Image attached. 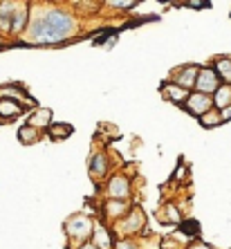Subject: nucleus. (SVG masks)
Here are the masks:
<instances>
[{"label": "nucleus", "instance_id": "nucleus-1", "mask_svg": "<svg viewBox=\"0 0 231 249\" xmlns=\"http://www.w3.org/2000/svg\"><path fill=\"white\" fill-rule=\"evenodd\" d=\"M74 29L72 18L63 12H45L34 25H32V43H58L68 38Z\"/></svg>", "mask_w": 231, "mask_h": 249}, {"label": "nucleus", "instance_id": "nucleus-2", "mask_svg": "<svg viewBox=\"0 0 231 249\" xmlns=\"http://www.w3.org/2000/svg\"><path fill=\"white\" fill-rule=\"evenodd\" d=\"M197 86H200V90H204V92H213V90H218V79H215V74L211 70H204Z\"/></svg>", "mask_w": 231, "mask_h": 249}, {"label": "nucleus", "instance_id": "nucleus-3", "mask_svg": "<svg viewBox=\"0 0 231 249\" xmlns=\"http://www.w3.org/2000/svg\"><path fill=\"white\" fill-rule=\"evenodd\" d=\"M70 233H74V236H86L88 231H90V222L86 220V218H74V220L68 225Z\"/></svg>", "mask_w": 231, "mask_h": 249}, {"label": "nucleus", "instance_id": "nucleus-4", "mask_svg": "<svg viewBox=\"0 0 231 249\" xmlns=\"http://www.w3.org/2000/svg\"><path fill=\"white\" fill-rule=\"evenodd\" d=\"M23 108L18 104H14L12 99H2L0 101V117H14V115H20Z\"/></svg>", "mask_w": 231, "mask_h": 249}, {"label": "nucleus", "instance_id": "nucleus-5", "mask_svg": "<svg viewBox=\"0 0 231 249\" xmlns=\"http://www.w3.org/2000/svg\"><path fill=\"white\" fill-rule=\"evenodd\" d=\"M189 108L193 112H202L209 108V99L204 97V94H195V97H191L189 99Z\"/></svg>", "mask_w": 231, "mask_h": 249}, {"label": "nucleus", "instance_id": "nucleus-6", "mask_svg": "<svg viewBox=\"0 0 231 249\" xmlns=\"http://www.w3.org/2000/svg\"><path fill=\"white\" fill-rule=\"evenodd\" d=\"M12 5H2L0 7V29H12V14L9 12Z\"/></svg>", "mask_w": 231, "mask_h": 249}, {"label": "nucleus", "instance_id": "nucleus-7", "mask_svg": "<svg viewBox=\"0 0 231 249\" xmlns=\"http://www.w3.org/2000/svg\"><path fill=\"white\" fill-rule=\"evenodd\" d=\"M25 20H27V12L25 9H18L12 14V29L14 32H20L25 27Z\"/></svg>", "mask_w": 231, "mask_h": 249}, {"label": "nucleus", "instance_id": "nucleus-8", "mask_svg": "<svg viewBox=\"0 0 231 249\" xmlns=\"http://www.w3.org/2000/svg\"><path fill=\"white\" fill-rule=\"evenodd\" d=\"M18 137H20V142H25V144H29V142H34L36 139V130L32 126H25L18 130Z\"/></svg>", "mask_w": 231, "mask_h": 249}, {"label": "nucleus", "instance_id": "nucleus-9", "mask_svg": "<svg viewBox=\"0 0 231 249\" xmlns=\"http://www.w3.org/2000/svg\"><path fill=\"white\" fill-rule=\"evenodd\" d=\"M128 189V182L122 180V178H117L115 182H112V196H124Z\"/></svg>", "mask_w": 231, "mask_h": 249}, {"label": "nucleus", "instance_id": "nucleus-10", "mask_svg": "<svg viewBox=\"0 0 231 249\" xmlns=\"http://www.w3.org/2000/svg\"><path fill=\"white\" fill-rule=\"evenodd\" d=\"M193 76H195V68L186 70L184 74H182V79H179V83H182V86H191V81H193Z\"/></svg>", "mask_w": 231, "mask_h": 249}, {"label": "nucleus", "instance_id": "nucleus-11", "mask_svg": "<svg viewBox=\"0 0 231 249\" xmlns=\"http://www.w3.org/2000/svg\"><path fill=\"white\" fill-rule=\"evenodd\" d=\"M97 243L101 245V247H108V245H110V236L104 231V229H99V231H97Z\"/></svg>", "mask_w": 231, "mask_h": 249}, {"label": "nucleus", "instance_id": "nucleus-12", "mask_svg": "<svg viewBox=\"0 0 231 249\" xmlns=\"http://www.w3.org/2000/svg\"><path fill=\"white\" fill-rule=\"evenodd\" d=\"M50 117H52V112H50V110H41V112H38V115H36L34 124H41V126H43V124H47V122H50Z\"/></svg>", "mask_w": 231, "mask_h": 249}, {"label": "nucleus", "instance_id": "nucleus-13", "mask_svg": "<svg viewBox=\"0 0 231 249\" xmlns=\"http://www.w3.org/2000/svg\"><path fill=\"white\" fill-rule=\"evenodd\" d=\"M220 70L225 72V76L231 81V61H220Z\"/></svg>", "mask_w": 231, "mask_h": 249}, {"label": "nucleus", "instance_id": "nucleus-14", "mask_svg": "<svg viewBox=\"0 0 231 249\" xmlns=\"http://www.w3.org/2000/svg\"><path fill=\"white\" fill-rule=\"evenodd\" d=\"M227 97H229V90H227V88H222V90H220V94H218V106H225L227 104Z\"/></svg>", "mask_w": 231, "mask_h": 249}, {"label": "nucleus", "instance_id": "nucleus-15", "mask_svg": "<svg viewBox=\"0 0 231 249\" xmlns=\"http://www.w3.org/2000/svg\"><path fill=\"white\" fill-rule=\"evenodd\" d=\"M63 133H70V128H65V126H56V128H52V135H63Z\"/></svg>", "mask_w": 231, "mask_h": 249}, {"label": "nucleus", "instance_id": "nucleus-16", "mask_svg": "<svg viewBox=\"0 0 231 249\" xmlns=\"http://www.w3.org/2000/svg\"><path fill=\"white\" fill-rule=\"evenodd\" d=\"M171 97H173V99H182V97H184V92H182V90H178V88H171Z\"/></svg>", "mask_w": 231, "mask_h": 249}, {"label": "nucleus", "instance_id": "nucleus-17", "mask_svg": "<svg viewBox=\"0 0 231 249\" xmlns=\"http://www.w3.org/2000/svg\"><path fill=\"white\" fill-rule=\"evenodd\" d=\"M119 249H135V247H130V245H122Z\"/></svg>", "mask_w": 231, "mask_h": 249}, {"label": "nucleus", "instance_id": "nucleus-18", "mask_svg": "<svg viewBox=\"0 0 231 249\" xmlns=\"http://www.w3.org/2000/svg\"><path fill=\"white\" fill-rule=\"evenodd\" d=\"M225 117H231V108H229V110H225Z\"/></svg>", "mask_w": 231, "mask_h": 249}, {"label": "nucleus", "instance_id": "nucleus-19", "mask_svg": "<svg viewBox=\"0 0 231 249\" xmlns=\"http://www.w3.org/2000/svg\"><path fill=\"white\" fill-rule=\"evenodd\" d=\"M86 249H92V247H86Z\"/></svg>", "mask_w": 231, "mask_h": 249}]
</instances>
